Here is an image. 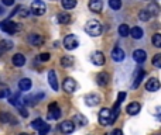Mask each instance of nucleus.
Masks as SVG:
<instances>
[{"instance_id":"f257e3e1","label":"nucleus","mask_w":161,"mask_h":135,"mask_svg":"<svg viewBox=\"0 0 161 135\" xmlns=\"http://www.w3.org/2000/svg\"><path fill=\"white\" fill-rule=\"evenodd\" d=\"M85 31L89 34L90 37H99L102 34V25L98 20H90L85 25Z\"/></svg>"},{"instance_id":"f03ea898","label":"nucleus","mask_w":161,"mask_h":135,"mask_svg":"<svg viewBox=\"0 0 161 135\" xmlns=\"http://www.w3.org/2000/svg\"><path fill=\"white\" fill-rule=\"evenodd\" d=\"M0 30L7 34H16L17 31L20 30V25L17 24V22L11 21V20H6V21L0 22Z\"/></svg>"},{"instance_id":"7ed1b4c3","label":"nucleus","mask_w":161,"mask_h":135,"mask_svg":"<svg viewBox=\"0 0 161 135\" xmlns=\"http://www.w3.org/2000/svg\"><path fill=\"white\" fill-rule=\"evenodd\" d=\"M99 122L102 124V125H110V124H113L115 121H113V115H112V111H110L109 108H102L100 111H99Z\"/></svg>"},{"instance_id":"20e7f679","label":"nucleus","mask_w":161,"mask_h":135,"mask_svg":"<svg viewBox=\"0 0 161 135\" xmlns=\"http://www.w3.org/2000/svg\"><path fill=\"white\" fill-rule=\"evenodd\" d=\"M78 45H79L78 37L72 35V34H69V35H67L64 38V47L67 48L68 51H72V49H75V48H78Z\"/></svg>"},{"instance_id":"39448f33","label":"nucleus","mask_w":161,"mask_h":135,"mask_svg":"<svg viewBox=\"0 0 161 135\" xmlns=\"http://www.w3.org/2000/svg\"><path fill=\"white\" fill-rule=\"evenodd\" d=\"M47 7H45V3L41 2V0H34L31 3V13L35 14V16H42L45 13Z\"/></svg>"},{"instance_id":"423d86ee","label":"nucleus","mask_w":161,"mask_h":135,"mask_svg":"<svg viewBox=\"0 0 161 135\" xmlns=\"http://www.w3.org/2000/svg\"><path fill=\"white\" fill-rule=\"evenodd\" d=\"M61 117V110H59L58 104L56 103H51L48 106V118L50 120H58Z\"/></svg>"},{"instance_id":"0eeeda50","label":"nucleus","mask_w":161,"mask_h":135,"mask_svg":"<svg viewBox=\"0 0 161 135\" xmlns=\"http://www.w3.org/2000/svg\"><path fill=\"white\" fill-rule=\"evenodd\" d=\"M73 129H75V124H73V121H62L61 124H59V131L62 132V134H72Z\"/></svg>"},{"instance_id":"6e6552de","label":"nucleus","mask_w":161,"mask_h":135,"mask_svg":"<svg viewBox=\"0 0 161 135\" xmlns=\"http://www.w3.org/2000/svg\"><path fill=\"white\" fill-rule=\"evenodd\" d=\"M62 87H64V90L67 93H73L76 90V82L72 78H67L64 80V83H62Z\"/></svg>"},{"instance_id":"1a4fd4ad","label":"nucleus","mask_w":161,"mask_h":135,"mask_svg":"<svg viewBox=\"0 0 161 135\" xmlns=\"http://www.w3.org/2000/svg\"><path fill=\"white\" fill-rule=\"evenodd\" d=\"M160 87H161L160 80H158V79H155V78L148 79V80H147V83H146V89L148 90V92H157V90H160Z\"/></svg>"},{"instance_id":"9d476101","label":"nucleus","mask_w":161,"mask_h":135,"mask_svg":"<svg viewBox=\"0 0 161 135\" xmlns=\"http://www.w3.org/2000/svg\"><path fill=\"white\" fill-rule=\"evenodd\" d=\"M48 82H50V86L52 87V90L58 92L59 83H58V79H56V75L54 70H50V72H48Z\"/></svg>"},{"instance_id":"9b49d317","label":"nucleus","mask_w":161,"mask_h":135,"mask_svg":"<svg viewBox=\"0 0 161 135\" xmlns=\"http://www.w3.org/2000/svg\"><path fill=\"white\" fill-rule=\"evenodd\" d=\"M89 8L93 13H100L102 8H103V2L102 0H89Z\"/></svg>"},{"instance_id":"f8f14e48","label":"nucleus","mask_w":161,"mask_h":135,"mask_svg":"<svg viewBox=\"0 0 161 135\" xmlns=\"http://www.w3.org/2000/svg\"><path fill=\"white\" fill-rule=\"evenodd\" d=\"M133 59H134L137 63H143L147 59V53L144 52L143 49H136L134 52H133Z\"/></svg>"},{"instance_id":"ddd939ff","label":"nucleus","mask_w":161,"mask_h":135,"mask_svg":"<svg viewBox=\"0 0 161 135\" xmlns=\"http://www.w3.org/2000/svg\"><path fill=\"white\" fill-rule=\"evenodd\" d=\"M28 41H30V44L34 45V47H41V45L44 44V38H42L40 34H31V35L28 37Z\"/></svg>"},{"instance_id":"4468645a","label":"nucleus","mask_w":161,"mask_h":135,"mask_svg":"<svg viewBox=\"0 0 161 135\" xmlns=\"http://www.w3.org/2000/svg\"><path fill=\"white\" fill-rule=\"evenodd\" d=\"M112 59L115 62H121L124 59V51L121 49V48L116 47L115 49L112 51Z\"/></svg>"},{"instance_id":"2eb2a0df","label":"nucleus","mask_w":161,"mask_h":135,"mask_svg":"<svg viewBox=\"0 0 161 135\" xmlns=\"http://www.w3.org/2000/svg\"><path fill=\"white\" fill-rule=\"evenodd\" d=\"M85 101H86L88 106L93 107V106H98V104H99L100 97H99L98 94H95V93H92V94H88L86 97H85Z\"/></svg>"},{"instance_id":"dca6fc26","label":"nucleus","mask_w":161,"mask_h":135,"mask_svg":"<svg viewBox=\"0 0 161 135\" xmlns=\"http://www.w3.org/2000/svg\"><path fill=\"white\" fill-rule=\"evenodd\" d=\"M109 79H110V76H109V73H106V72H100L96 76V82H98L99 86H106V84L109 83Z\"/></svg>"},{"instance_id":"f3484780","label":"nucleus","mask_w":161,"mask_h":135,"mask_svg":"<svg viewBox=\"0 0 161 135\" xmlns=\"http://www.w3.org/2000/svg\"><path fill=\"white\" fill-rule=\"evenodd\" d=\"M105 61H106V59H105V55H103V52H95L92 55V62L95 65H98V66H102V65L105 63Z\"/></svg>"},{"instance_id":"a211bd4d","label":"nucleus","mask_w":161,"mask_h":135,"mask_svg":"<svg viewBox=\"0 0 161 135\" xmlns=\"http://www.w3.org/2000/svg\"><path fill=\"white\" fill-rule=\"evenodd\" d=\"M0 121H2V122L11 124V125H17V120L14 117H11L8 112H2V114H0Z\"/></svg>"},{"instance_id":"6ab92c4d","label":"nucleus","mask_w":161,"mask_h":135,"mask_svg":"<svg viewBox=\"0 0 161 135\" xmlns=\"http://www.w3.org/2000/svg\"><path fill=\"white\" fill-rule=\"evenodd\" d=\"M140 108H141V106L138 103H130L129 106H127L126 111H127V114H130V115H136L140 112Z\"/></svg>"},{"instance_id":"aec40b11","label":"nucleus","mask_w":161,"mask_h":135,"mask_svg":"<svg viewBox=\"0 0 161 135\" xmlns=\"http://www.w3.org/2000/svg\"><path fill=\"white\" fill-rule=\"evenodd\" d=\"M19 89L21 90V92H28V90L31 89V80L27 78L21 79V80L19 82Z\"/></svg>"},{"instance_id":"412c9836","label":"nucleus","mask_w":161,"mask_h":135,"mask_svg":"<svg viewBox=\"0 0 161 135\" xmlns=\"http://www.w3.org/2000/svg\"><path fill=\"white\" fill-rule=\"evenodd\" d=\"M11 61H13L14 66H23V65L25 63V56L23 55V53H16Z\"/></svg>"},{"instance_id":"4be33fe9","label":"nucleus","mask_w":161,"mask_h":135,"mask_svg":"<svg viewBox=\"0 0 161 135\" xmlns=\"http://www.w3.org/2000/svg\"><path fill=\"white\" fill-rule=\"evenodd\" d=\"M144 78V70L141 69V68H138V73L136 75V78H134V82H133V89H136V87H138L140 86V83H141V79Z\"/></svg>"},{"instance_id":"5701e85b","label":"nucleus","mask_w":161,"mask_h":135,"mask_svg":"<svg viewBox=\"0 0 161 135\" xmlns=\"http://www.w3.org/2000/svg\"><path fill=\"white\" fill-rule=\"evenodd\" d=\"M130 35L134 39H140L141 37H143V30H141L140 27H133L131 30H130Z\"/></svg>"},{"instance_id":"b1692460","label":"nucleus","mask_w":161,"mask_h":135,"mask_svg":"<svg viewBox=\"0 0 161 135\" xmlns=\"http://www.w3.org/2000/svg\"><path fill=\"white\" fill-rule=\"evenodd\" d=\"M71 21V16L69 13H59L58 14V22L59 24H68V22Z\"/></svg>"},{"instance_id":"393cba45","label":"nucleus","mask_w":161,"mask_h":135,"mask_svg":"<svg viewBox=\"0 0 161 135\" xmlns=\"http://www.w3.org/2000/svg\"><path fill=\"white\" fill-rule=\"evenodd\" d=\"M61 65L64 68H71L73 65V58H72V56H62Z\"/></svg>"},{"instance_id":"a878e982","label":"nucleus","mask_w":161,"mask_h":135,"mask_svg":"<svg viewBox=\"0 0 161 135\" xmlns=\"http://www.w3.org/2000/svg\"><path fill=\"white\" fill-rule=\"evenodd\" d=\"M62 3V7L67 8V10H71L76 6V0H61Z\"/></svg>"},{"instance_id":"bb28decb","label":"nucleus","mask_w":161,"mask_h":135,"mask_svg":"<svg viewBox=\"0 0 161 135\" xmlns=\"http://www.w3.org/2000/svg\"><path fill=\"white\" fill-rule=\"evenodd\" d=\"M119 34H120L121 37H127L130 35V28L127 24H121L120 27H119Z\"/></svg>"},{"instance_id":"cd10ccee","label":"nucleus","mask_w":161,"mask_h":135,"mask_svg":"<svg viewBox=\"0 0 161 135\" xmlns=\"http://www.w3.org/2000/svg\"><path fill=\"white\" fill-rule=\"evenodd\" d=\"M138 18H140L141 21H148V20L151 18V14H150L148 10H141L140 13H138Z\"/></svg>"},{"instance_id":"c85d7f7f","label":"nucleus","mask_w":161,"mask_h":135,"mask_svg":"<svg viewBox=\"0 0 161 135\" xmlns=\"http://www.w3.org/2000/svg\"><path fill=\"white\" fill-rule=\"evenodd\" d=\"M153 45L154 47H157V48H161V34L160 32H157V34H154L153 35Z\"/></svg>"},{"instance_id":"c756f323","label":"nucleus","mask_w":161,"mask_h":135,"mask_svg":"<svg viewBox=\"0 0 161 135\" xmlns=\"http://www.w3.org/2000/svg\"><path fill=\"white\" fill-rule=\"evenodd\" d=\"M148 11L151 16H158V14H160V7H158L157 4H154V3H151V4L148 6Z\"/></svg>"},{"instance_id":"7c9ffc66","label":"nucleus","mask_w":161,"mask_h":135,"mask_svg":"<svg viewBox=\"0 0 161 135\" xmlns=\"http://www.w3.org/2000/svg\"><path fill=\"white\" fill-rule=\"evenodd\" d=\"M0 47H2V49L6 52V51H8L11 47H13V42L7 41V39H3V41H0Z\"/></svg>"},{"instance_id":"2f4dec72","label":"nucleus","mask_w":161,"mask_h":135,"mask_svg":"<svg viewBox=\"0 0 161 135\" xmlns=\"http://www.w3.org/2000/svg\"><path fill=\"white\" fill-rule=\"evenodd\" d=\"M109 6L113 10H119L121 7V0H109Z\"/></svg>"},{"instance_id":"473e14b6","label":"nucleus","mask_w":161,"mask_h":135,"mask_svg":"<svg viewBox=\"0 0 161 135\" xmlns=\"http://www.w3.org/2000/svg\"><path fill=\"white\" fill-rule=\"evenodd\" d=\"M73 120H75L76 122H79V125H86V124H88V120L83 117V115H81V114H76L75 117H73Z\"/></svg>"},{"instance_id":"72a5a7b5","label":"nucleus","mask_w":161,"mask_h":135,"mask_svg":"<svg viewBox=\"0 0 161 135\" xmlns=\"http://www.w3.org/2000/svg\"><path fill=\"white\" fill-rule=\"evenodd\" d=\"M42 125H44V121H42L41 118H37V120H34L33 122H31V127H33L34 129H37V131H38Z\"/></svg>"},{"instance_id":"f704fd0d","label":"nucleus","mask_w":161,"mask_h":135,"mask_svg":"<svg viewBox=\"0 0 161 135\" xmlns=\"http://www.w3.org/2000/svg\"><path fill=\"white\" fill-rule=\"evenodd\" d=\"M19 101H20V94L19 93H16V94H13L11 97H8V103L13 104V106H19Z\"/></svg>"},{"instance_id":"c9c22d12","label":"nucleus","mask_w":161,"mask_h":135,"mask_svg":"<svg viewBox=\"0 0 161 135\" xmlns=\"http://www.w3.org/2000/svg\"><path fill=\"white\" fill-rule=\"evenodd\" d=\"M153 65H154L155 68H158V69H161V53L154 55V58H153Z\"/></svg>"},{"instance_id":"e433bc0d","label":"nucleus","mask_w":161,"mask_h":135,"mask_svg":"<svg viewBox=\"0 0 161 135\" xmlns=\"http://www.w3.org/2000/svg\"><path fill=\"white\" fill-rule=\"evenodd\" d=\"M48 131H50V125H48V124H44V125L38 129V134L40 135H47Z\"/></svg>"},{"instance_id":"4c0bfd02","label":"nucleus","mask_w":161,"mask_h":135,"mask_svg":"<svg viewBox=\"0 0 161 135\" xmlns=\"http://www.w3.org/2000/svg\"><path fill=\"white\" fill-rule=\"evenodd\" d=\"M124 98H126V93H124V92H120V93L117 94V101H116V103H117V104H121V103L124 101Z\"/></svg>"},{"instance_id":"58836bf2","label":"nucleus","mask_w":161,"mask_h":135,"mask_svg":"<svg viewBox=\"0 0 161 135\" xmlns=\"http://www.w3.org/2000/svg\"><path fill=\"white\" fill-rule=\"evenodd\" d=\"M50 58H51V55L48 52H44V53H41V55H40V61H41V62L50 61Z\"/></svg>"},{"instance_id":"ea45409f","label":"nucleus","mask_w":161,"mask_h":135,"mask_svg":"<svg viewBox=\"0 0 161 135\" xmlns=\"http://www.w3.org/2000/svg\"><path fill=\"white\" fill-rule=\"evenodd\" d=\"M7 96H8V90L7 89L0 90V98H4V97H7Z\"/></svg>"},{"instance_id":"a19ab883","label":"nucleus","mask_w":161,"mask_h":135,"mask_svg":"<svg viewBox=\"0 0 161 135\" xmlns=\"http://www.w3.org/2000/svg\"><path fill=\"white\" fill-rule=\"evenodd\" d=\"M19 108H20V114H21L23 115V117H28V112H27V110H25V108H23V107H19Z\"/></svg>"},{"instance_id":"79ce46f5","label":"nucleus","mask_w":161,"mask_h":135,"mask_svg":"<svg viewBox=\"0 0 161 135\" xmlns=\"http://www.w3.org/2000/svg\"><path fill=\"white\" fill-rule=\"evenodd\" d=\"M3 2V4H6V6H13L14 4V0H2Z\"/></svg>"},{"instance_id":"37998d69","label":"nucleus","mask_w":161,"mask_h":135,"mask_svg":"<svg viewBox=\"0 0 161 135\" xmlns=\"http://www.w3.org/2000/svg\"><path fill=\"white\" fill-rule=\"evenodd\" d=\"M110 135H123V132H121V129H113Z\"/></svg>"},{"instance_id":"c03bdc74","label":"nucleus","mask_w":161,"mask_h":135,"mask_svg":"<svg viewBox=\"0 0 161 135\" xmlns=\"http://www.w3.org/2000/svg\"><path fill=\"white\" fill-rule=\"evenodd\" d=\"M155 118L161 121V107H160V108H157V112H155Z\"/></svg>"},{"instance_id":"a18cd8bd","label":"nucleus","mask_w":161,"mask_h":135,"mask_svg":"<svg viewBox=\"0 0 161 135\" xmlns=\"http://www.w3.org/2000/svg\"><path fill=\"white\" fill-rule=\"evenodd\" d=\"M20 16H21V17H27L28 16V11L25 10V8H24V10L21 8V13H20Z\"/></svg>"},{"instance_id":"49530a36","label":"nucleus","mask_w":161,"mask_h":135,"mask_svg":"<svg viewBox=\"0 0 161 135\" xmlns=\"http://www.w3.org/2000/svg\"><path fill=\"white\" fill-rule=\"evenodd\" d=\"M3 52H4V51H3V49H2V47H0V56H2V53H3Z\"/></svg>"},{"instance_id":"de8ad7c7","label":"nucleus","mask_w":161,"mask_h":135,"mask_svg":"<svg viewBox=\"0 0 161 135\" xmlns=\"http://www.w3.org/2000/svg\"><path fill=\"white\" fill-rule=\"evenodd\" d=\"M19 135H28V134H25V132H21V134H19Z\"/></svg>"},{"instance_id":"09e8293b","label":"nucleus","mask_w":161,"mask_h":135,"mask_svg":"<svg viewBox=\"0 0 161 135\" xmlns=\"http://www.w3.org/2000/svg\"><path fill=\"white\" fill-rule=\"evenodd\" d=\"M3 13V10H2V7H0V14H2Z\"/></svg>"}]
</instances>
